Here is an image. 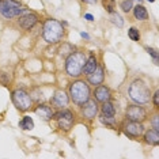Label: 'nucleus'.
<instances>
[{"mask_svg":"<svg viewBox=\"0 0 159 159\" xmlns=\"http://www.w3.org/2000/svg\"><path fill=\"white\" fill-rule=\"evenodd\" d=\"M75 50V48L72 46L71 44H63V46H61V49H60V55L61 56H70L72 52Z\"/></svg>","mask_w":159,"mask_h":159,"instance_id":"24","label":"nucleus"},{"mask_svg":"<svg viewBox=\"0 0 159 159\" xmlns=\"http://www.w3.org/2000/svg\"><path fill=\"white\" fill-rule=\"evenodd\" d=\"M97 113H98V105H97L95 99H89L82 105L83 117L89 118V120H93L94 117H97Z\"/></svg>","mask_w":159,"mask_h":159,"instance_id":"10","label":"nucleus"},{"mask_svg":"<svg viewBox=\"0 0 159 159\" xmlns=\"http://www.w3.org/2000/svg\"><path fill=\"white\" fill-rule=\"evenodd\" d=\"M128 37L132 39V41H140V31H139V29H136V27H131L128 30Z\"/></svg>","mask_w":159,"mask_h":159,"instance_id":"23","label":"nucleus"},{"mask_svg":"<svg viewBox=\"0 0 159 159\" xmlns=\"http://www.w3.org/2000/svg\"><path fill=\"white\" fill-rule=\"evenodd\" d=\"M34 113L39 116V117L42 118V120H52L53 116H55V110H53L52 106H49V105H45V103H39L37 107L34 109Z\"/></svg>","mask_w":159,"mask_h":159,"instance_id":"14","label":"nucleus"},{"mask_svg":"<svg viewBox=\"0 0 159 159\" xmlns=\"http://www.w3.org/2000/svg\"><path fill=\"white\" fill-rule=\"evenodd\" d=\"M19 126L25 131H31V129L34 128V121L31 117H29V116H25V117L20 120L19 122Z\"/></svg>","mask_w":159,"mask_h":159,"instance_id":"20","label":"nucleus"},{"mask_svg":"<svg viewBox=\"0 0 159 159\" xmlns=\"http://www.w3.org/2000/svg\"><path fill=\"white\" fill-rule=\"evenodd\" d=\"M38 22V15L37 14H25V15L19 16V26L25 29V30H30L34 27V25Z\"/></svg>","mask_w":159,"mask_h":159,"instance_id":"12","label":"nucleus"},{"mask_svg":"<svg viewBox=\"0 0 159 159\" xmlns=\"http://www.w3.org/2000/svg\"><path fill=\"white\" fill-rule=\"evenodd\" d=\"M128 95L133 102L139 103V105H143V103H147L150 102L151 99V90L150 87L147 86L146 82H143L142 79H135L131 86L128 89Z\"/></svg>","mask_w":159,"mask_h":159,"instance_id":"1","label":"nucleus"},{"mask_svg":"<svg viewBox=\"0 0 159 159\" xmlns=\"http://www.w3.org/2000/svg\"><path fill=\"white\" fill-rule=\"evenodd\" d=\"M158 120H159V116H158V114H155L154 117H152V126H154V129H157V131H159V124H158Z\"/></svg>","mask_w":159,"mask_h":159,"instance_id":"28","label":"nucleus"},{"mask_svg":"<svg viewBox=\"0 0 159 159\" xmlns=\"http://www.w3.org/2000/svg\"><path fill=\"white\" fill-rule=\"evenodd\" d=\"M110 22L113 23L114 26H117V27H120V29L124 26V19H122V16L118 12H116V11L110 12Z\"/></svg>","mask_w":159,"mask_h":159,"instance_id":"21","label":"nucleus"},{"mask_svg":"<svg viewBox=\"0 0 159 159\" xmlns=\"http://www.w3.org/2000/svg\"><path fill=\"white\" fill-rule=\"evenodd\" d=\"M101 111H102L103 116H107V117H114V116H116V106L110 102V101H106V102H102Z\"/></svg>","mask_w":159,"mask_h":159,"instance_id":"19","label":"nucleus"},{"mask_svg":"<svg viewBox=\"0 0 159 159\" xmlns=\"http://www.w3.org/2000/svg\"><path fill=\"white\" fill-rule=\"evenodd\" d=\"M120 8L124 12H131L133 8V2L132 0H121L120 2Z\"/></svg>","mask_w":159,"mask_h":159,"instance_id":"22","label":"nucleus"},{"mask_svg":"<svg viewBox=\"0 0 159 159\" xmlns=\"http://www.w3.org/2000/svg\"><path fill=\"white\" fill-rule=\"evenodd\" d=\"M68 102H70V98L63 90H57L55 95L50 98V103L53 105L52 107H57V109H66L68 106Z\"/></svg>","mask_w":159,"mask_h":159,"instance_id":"9","label":"nucleus"},{"mask_svg":"<svg viewBox=\"0 0 159 159\" xmlns=\"http://www.w3.org/2000/svg\"><path fill=\"white\" fill-rule=\"evenodd\" d=\"M125 117L128 118L129 121H136V122H142L144 118L147 117V111L143 106H139V105H132L126 109Z\"/></svg>","mask_w":159,"mask_h":159,"instance_id":"8","label":"nucleus"},{"mask_svg":"<svg viewBox=\"0 0 159 159\" xmlns=\"http://www.w3.org/2000/svg\"><path fill=\"white\" fill-rule=\"evenodd\" d=\"M147 2H150V3H154V2H155V0H147Z\"/></svg>","mask_w":159,"mask_h":159,"instance_id":"33","label":"nucleus"},{"mask_svg":"<svg viewBox=\"0 0 159 159\" xmlns=\"http://www.w3.org/2000/svg\"><path fill=\"white\" fill-rule=\"evenodd\" d=\"M83 3H86V4H95L97 0H82Z\"/></svg>","mask_w":159,"mask_h":159,"instance_id":"31","label":"nucleus"},{"mask_svg":"<svg viewBox=\"0 0 159 159\" xmlns=\"http://www.w3.org/2000/svg\"><path fill=\"white\" fill-rule=\"evenodd\" d=\"M102 4L105 7L107 12H113L114 11V7H116V0H102Z\"/></svg>","mask_w":159,"mask_h":159,"instance_id":"25","label":"nucleus"},{"mask_svg":"<svg viewBox=\"0 0 159 159\" xmlns=\"http://www.w3.org/2000/svg\"><path fill=\"white\" fill-rule=\"evenodd\" d=\"M146 50L148 52V55H151L154 57V60H155V64L158 63V53H157V49H154V48H146Z\"/></svg>","mask_w":159,"mask_h":159,"instance_id":"27","label":"nucleus"},{"mask_svg":"<svg viewBox=\"0 0 159 159\" xmlns=\"http://www.w3.org/2000/svg\"><path fill=\"white\" fill-rule=\"evenodd\" d=\"M94 97H95L97 102H106V101H110L111 98V91L109 87L99 84L94 90Z\"/></svg>","mask_w":159,"mask_h":159,"instance_id":"13","label":"nucleus"},{"mask_svg":"<svg viewBox=\"0 0 159 159\" xmlns=\"http://www.w3.org/2000/svg\"><path fill=\"white\" fill-rule=\"evenodd\" d=\"M124 132L126 136L131 137H139L144 132V126L142 122H136V121H129L124 125Z\"/></svg>","mask_w":159,"mask_h":159,"instance_id":"11","label":"nucleus"},{"mask_svg":"<svg viewBox=\"0 0 159 159\" xmlns=\"http://www.w3.org/2000/svg\"><path fill=\"white\" fill-rule=\"evenodd\" d=\"M84 19H87V20L91 22V20H94V16L91 15V14H84Z\"/></svg>","mask_w":159,"mask_h":159,"instance_id":"30","label":"nucleus"},{"mask_svg":"<svg viewBox=\"0 0 159 159\" xmlns=\"http://www.w3.org/2000/svg\"><path fill=\"white\" fill-rule=\"evenodd\" d=\"M103 79H105V74H103V68L102 67H97L95 71L93 72V74L89 75V83L93 86H99L103 83Z\"/></svg>","mask_w":159,"mask_h":159,"instance_id":"15","label":"nucleus"},{"mask_svg":"<svg viewBox=\"0 0 159 159\" xmlns=\"http://www.w3.org/2000/svg\"><path fill=\"white\" fill-rule=\"evenodd\" d=\"M80 35H82L83 38H86V39H90V35H89L87 33H84V31H82V33H80Z\"/></svg>","mask_w":159,"mask_h":159,"instance_id":"32","label":"nucleus"},{"mask_svg":"<svg viewBox=\"0 0 159 159\" xmlns=\"http://www.w3.org/2000/svg\"><path fill=\"white\" fill-rule=\"evenodd\" d=\"M25 12V10L14 0H0V14L6 19H12V18L20 16Z\"/></svg>","mask_w":159,"mask_h":159,"instance_id":"5","label":"nucleus"},{"mask_svg":"<svg viewBox=\"0 0 159 159\" xmlns=\"http://www.w3.org/2000/svg\"><path fill=\"white\" fill-rule=\"evenodd\" d=\"M137 2H139V3H140V2H142V0H137Z\"/></svg>","mask_w":159,"mask_h":159,"instance_id":"34","label":"nucleus"},{"mask_svg":"<svg viewBox=\"0 0 159 159\" xmlns=\"http://www.w3.org/2000/svg\"><path fill=\"white\" fill-rule=\"evenodd\" d=\"M151 97H152V102H154V106H155V107H158V106H159V101H158V98H159V93L157 91V93L154 94V95H151Z\"/></svg>","mask_w":159,"mask_h":159,"instance_id":"29","label":"nucleus"},{"mask_svg":"<svg viewBox=\"0 0 159 159\" xmlns=\"http://www.w3.org/2000/svg\"><path fill=\"white\" fill-rule=\"evenodd\" d=\"M86 59L87 56L84 55V52L80 50H74L70 56H67L66 60V72L72 78H78L82 75L83 67H84Z\"/></svg>","mask_w":159,"mask_h":159,"instance_id":"3","label":"nucleus"},{"mask_svg":"<svg viewBox=\"0 0 159 159\" xmlns=\"http://www.w3.org/2000/svg\"><path fill=\"white\" fill-rule=\"evenodd\" d=\"M97 67H98V60H97V57L94 55H91L89 59H86V63H84V67H83L82 74H84L89 76L90 74H93V72L95 71Z\"/></svg>","mask_w":159,"mask_h":159,"instance_id":"16","label":"nucleus"},{"mask_svg":"<svg viewBox=\"0 0 159 159\" xmlns=\"http://www.w3.org/2000/svg\"><path fill=\"white\" fill-rule=\"evenodd\" d=\"M42 37L48 44H57L64 37V27L56 19H46L42 27Z\"/></svg>","mask_w":159,"mask_h":159,"instance_id":"2","label":"nucleus"},{"mask_svg":"<svg viewBox=\"0 0 159 159\" xmlns=\"http://www.w3.org/2000/svg\"><path fill=\"white\" fill-rule=\"evenodd\" d=\"M133 11V16H135V19L137 20H147L148 19V11L147 8L142 4H137L136 7H133L132 8Z\"/></svg>","mask_w":159,"mask_h":159,"instance_id":"18","label":"nucleus"},{"mask_svg":"<svg viewBox=\"0 0 159 159\" xmlns=\"http://www.w3.org/2000/svg\"><path fill=\"white\" fill-rule=\"evenodd\" d=\"M99 120H101L102 124H106V125H110V126H113L114 122H116L114 117H107V116H103V114L99 117Z\"/></svg>","mask_w":159,"mask_h":159,"instance_id":"26","label":"nucleus"},{"mask_svg":"<svg viewBox=\"0 0 159 159\" xmlns=\"http://www.w3.org/2000/svg\"><path fill=\"white\" fill-rule=\"evenodd\" d=\"M70 95L72 102L78 105V106H82L86 101L90 99L91 90H90V86L84 80H75L70 86Z\"/></svg>","mask_w":159,"mask_h":159,"instance_id":"4","label":"nucleus"},{"mask_svg":"<svg viewBox=\"0 0 159 159\" xmlns=\"http://www.w3.org/2000/svg\"><path fill=\"white\" fill-rule=\"evenodd\" d=\"M11 99L19 111H27L33 106V99L29 95V93H26L25 90H15V91H12Z\"/></svg>","mask_w":159,"mask_h":159,"instance_id":"6","label":"nucleus"},{"mask_svg":"<svg viewBox=\"0 0 159 159\" xmlns=\"http://www.w3.org/2000/svg\"><path fill=\"white\" fill-rule=\"evenodd\" d=\"M144 140H146V143L150 144V146H158L159 144V131H157V129H150V131H147L146 135H144Z\"/></svg>","mask_w":159,"mask_h":159,"instance_id":"17","label":"nucleus"},{"mask_svg":"<svg viewBox=\"0 0 159 159\" xmlns=\"http://www.w3.org/2000/svg\"><path fill=\"white\" fill-rule=\"evenodd\" d=\"M53 117L57 120L59 128L63 129V131H70V129L72 128V125H74V122H75L74 113H72L71 110H67V109L59 111V113L55 114Z\"/></svg>","mask_w":159,"mask_h":159,"instance_id":"7","label":"nucleus"}]
</instances>
